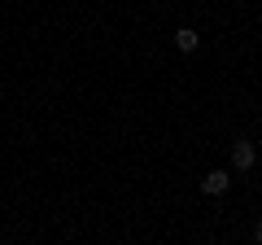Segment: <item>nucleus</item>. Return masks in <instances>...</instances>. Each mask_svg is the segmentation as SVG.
Instances as JSON below:
<instances>
[{
	"mask_svg": "<svg viewBox=\"0 0 262 245\" xmlns=\"http://www.w3.org/2000/svg\"><path fill=\"white\" fill-rule=\"evenodd\" d=\"M196 44H201V35H196L192 27H179L175 31V48H179V53H196Z\"/></svg>",
	"mask_w": 262,
	"mask_h": 245,
	"instance_id": "nucleus-3",
	"label": "nucleus"
},
{
	"mask_svg": "<svg viewBox=\"0 0 262 245\" xmlns=\"http://www.w3.org/2000/svg\"><path fill=\"white\" fill-rule=\"evenodd\" d=\"M253 241H258V245H262V223H258V228H253Z\"/></svg>",
	"mask_w": 262,
	"mask_h": 245,
	"instance_id": "nucleus-4",
	"label": "nucleus"
},
{
	"mask_svg": "<svg viewBox=\"0 0 262 245\" xmlns=\"http://www.w3.org/2000/svg\"><path fill=\"white\" fill-rule=\"evenodd\" d=\"M253 158H258V153H253L249 140H236V145H232V162H236V171H249Z\"/></svg>",
	"mask_w": 262,
	"mask_h": 245,
	"instance_id": "nucleus-2",
	"label": "nucleus"
},
{
	"mask_svg": "<svg viewBox=\"0 0 262 245\" xmlns=\"http://www.w3.org/2000/svg\"><path fill=\"white\" fill-rule=\"evenodd\" d=\"M227 189H232V175H227V171H210V175L201 179V193H210V197H223Z\"/></svg>",
	"mask_w": 262,
	"mask_h": 245,
	"instance_id": "nucleus-1",
	"label": "nucleus"
}]
</instances>
